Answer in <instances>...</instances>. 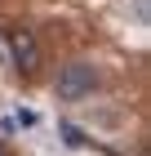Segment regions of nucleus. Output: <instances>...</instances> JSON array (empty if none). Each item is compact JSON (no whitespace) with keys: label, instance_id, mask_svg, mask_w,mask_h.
<instances>
[{"label":"nucleus","instance_id":"obj_1","mask_svg":"<svg viewBox=\"0 0 151 156\" xmlns=\"http://www.w3.org/2000/svg\"><path fill=\"white\" fill-rule=\"evenodd\" d=\"M93 89H98V67L84 58L67 62V67H58V80H53V94L62 98V103H76V98H89Z\"/></svg>","mask_w":151,"mask_h":156},{"label":"nucleus","instance_id":"obj_2","mask_svg":"<svg viewBox=\"0 0 151 156\" xmlns=\"http://www.w3.org/2000/svg\"><path fill=\"white\" fill-rule=\"evenodd\" d=\"M5 40H9L13 67H18L22 76H31L36 67H40V45H36V36L27 31V27H5Z\"/></svg>","mask_w":151,"mask_h":156},{"label":"nucleus","instance_id":"obj_3","mask_svg":"<svg viewBox=\"0 0 151 156\" xmlns=\"http://www.w3.org/2000/svg\"><path fill=\"white\" fill-rule=\"evenodd\" d=\"M0 156H13V152H9V147H5V143H0Z\"/></svg>","mask_w":151,"mask_h":156}]
</instances>
